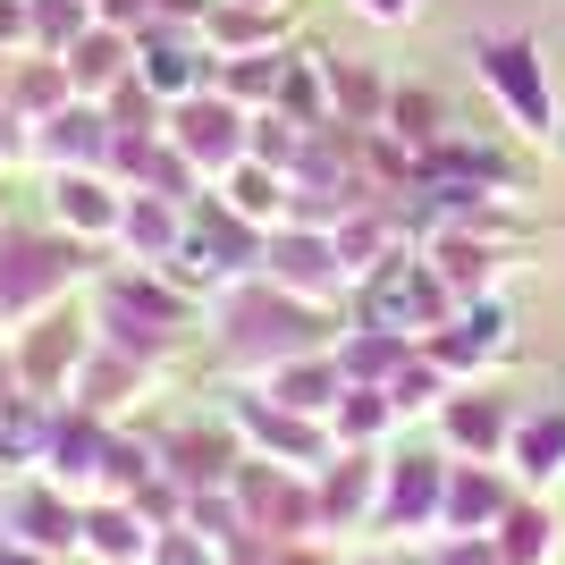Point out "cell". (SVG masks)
<instances>
[{"mask_svg":"<svg viewBox=\"0 0 565 565\" xmlns=\"http://www.w3.org/2000/svg\"><path fill=\"white\" fill-rule=\"evenodd\" d=\"M0 565H25V548H0Z\"/></svg>","mask_w":565,"mask_h":565,"instance_id":"44dd1931","label":"cell"},{"mask_svg":"<svg viewBox=\"0 0 565 565\" xmlns=\"http://www.w3.org/2000/svg\"><path fill=\"white\" fill-rule=\"evenodd\" d=\"M507 507H515V490H507L490 465H456L448 472V507H439V532H498Z\"/></svg>","mask_w":565,"mask_h":565,"instance_id":"8fae6325","label":"cell"},{"mask_svg":"<svg viewBox=\"0 0 565 565\" xmlns=\"http://www.w3.org/2000/svg\"><path fill=\"white\" fill-rule=\"evenodd\" d=\"M85 548H94L102 565H152L143 507H94V515H85Z\"/></svg>","mask_w":565,"mask_h":565,"instance_id":"2e32d148","label":"cell"},{"mask_svg":"<svg viewBox=\"0 0 565 565\" xmlns=\"http://www.w3.org/2000/svg\"><path fill=\"white\" fill-rule=\"evenodd\" d=\"M397 423V405H388V388H363V380H347V397L330 405V439H380V430Z\"/></svg>","mask_w":565,"mask_h":565,"instance_id":"d6986e66","label":"cell"},{"mask_svg":"<svg viewBox=\"0 0 565 565\" xmlns=\"http://www.w3.org/2000/svg\"><path fill=\"white\" fill-rule=\"evenodd\" d=\"M161 136L178 143L203 178H228V169L254 152V118H245V102H228V94H212V85H203L194 102H178V110H169Z\"/></svg>","mask_w":565,"mask_h":565,"instance_id":"3957f363","label":"cell"},{"mask_svg":"<svg viewBox=\"0 0 565 565\" xmlns=\"http://www.w3.org/2000/svg\"><path fill=\"white\" fill-rule=\"evenodd\" d=\"M347 397V372H338V354H287V363H270V405H287V414H312V423H330V405Z\"/></svg>","mask_w":565,"mask_h":565,"instance_id":"52a82bcc","label":"cell"},{"mask_svg":"<svg viewBox=\"0 0 565 565\" xmlns=\"http://www.w3.org/2000/svg\"><path fill=\"white\" fill-rule=\"evenodd\" d=\"M136 85H143V94H161L169 110H178V102H194L212 76H203V51H194V43H143L136 51Z\"/></svg>","mask_w":565,"mask_h":565,"instance_id":"4fadbf2b","label":"cell"},{"mask_svg":"<svg viewBox=\"0 0 565 565\" xmlns=\"http://www.w3.org/2000/svg\"><path fill=\"white\" fill-rule=\"evenodd\" d=\"M439 430H448V448L465 456V465H490V456H507V439H515V414L498 397H481V388H465V397L439 405Z\"/></svg>","mask_w":565,"mask_h":565,"instance_id":"8992f818","label":"cell"},{"mask_svg":"<svg viewBox=\"0 0 565 565\" xmlns=\"http://www.w3.org/2000/svg\"><path fill=\"white\" fill-rule=\"evenodd\" d=\"M262 279L279 287V296H296V305H330L338 287H347V270H338L330 228H270L262 236Z\"/></svg>","mask_w":565,"mask_h":565,"instance_id":"277c9868","label":"cell"},{"mask_svg":"<svg viewBox=\"0 0 565 565\" xmlns=\"http://www.w3.org/2000/svg\"><path fill=\"white\" fill-rule=\"evenodd\" d=\"M465 60H472V85L507 110V127H515L523 143L565 152V102H557V76H548L532 34H472Z\"/></svg>","mask_w":565,"mask_h":565,"instance_id":"6da1fadb","label":"cell"},{"mask_svg":"<svg viewBox=\"0 0 565 565\" xmlns=\"http://www.w3.org/2000/svg\"><path fill=\"white\" fill-rule=\"evenodd\" d=\"M245 9H270V0H245Z\"/></svg>","mask_w":565,"mask_h":565,"instance_id":"7402d4cb","label":"cell"},{"mask_svg":"<svg viewBox=\"0 0 565 565\" xmlns=\"http://www.w3.org/2000/svg\"><path fill=\"white\" fill-rule=\"evenodd\" d=\"M380 127H388V136H397L405 152L423 161L430 143L448 136V110H439V102H430V94H414V85H397V94H388V118H380Z\"/></svg>","mask_w":565,"mask_h":565,"instance_id":"ac0fdd59","label":"cell"},{"mask_svg":"<svg viewBox=\"0 0 565 565\" xmlns=\"http://www.w3.org/2000/svg\"><path fill=\"white\" fill-rule=\"evenodd\" d=\"M380 481H388V465H372V456H338V472L321 481V532H338L347 515H380Z\"/></svg>","mask_w":565,"mask_h":565,"instance_id":"9a60e30c","label":"cell"},{"mask_svg":"<svg viewBox=\"0 0 565 565\" xmlns=\"http://www.w3.org/2000/svg\"><path fill=\"white\" fill-rule=\"evenodd\" d=\"M118 76H127V43H118V25H85L68 51V85L76 94H110Z\"/></svg>","mask_w":565,"mask_h":565,"instance_id":"e0dca14e","label":"cell"},{"mask_svg":"<svg viewBox=\"0 0 565 565\" xmlns=\"http://www.w3.org/2000/svg\"><path fill=\"white\" fill-rule=\"evenodd\" d=\"M228 212L245 220V228H287V169H270V161H254V152H245V161L228 169Z\"/></svg>","mask_w":565,"mask_h":565,"instance_id":"7c38bea8","label":"cell"},{"mask_svg":"<svg viewBox=\"0 0 565 565\" xmlns=\"http://www.w3.org/2000/svg\"><path fill=\"white\" fill-rule=\"evenodd\" d=\"M51 136H43V161H60V169H94L102 152H110V118L94 110V102H68L60 118H43Z\"/></svg>","mask_w":565,"mask_h":565,"instance_id":"5bb4252c","label":"cell"},{"mask_svg":"<svg viewBox=\"0 0 565 565\" xmlns=\"http://www.w3.org/2000/svg\"><path fill=\"white\" fill-rule=\"evenodd\" d=\"M51 212H60V228H76V236H118V220H127V194H118L102 169H60Z\"/></svg>","mask_w":565,"mask_h":565,"instance_id":"ba28073f","label":"cell"},{"mask_svg":"<svg viewBox=\"0 0 565 565\" xmlns=\"http://www.w3.org/2000/svg\"><path fill=\"white\" fill-rule=\"evenodd\" d=\"M490 548H498V565H557V557H565L557 507H541V498H515V507L498 515Z\"/></svg>","mask_w":565,"mask_h":565,"instance_id":"9c48e42d","label":"cell"},{"mask_svg":"<svg viewBox=\"0 0 565 565\" xmlns=\"http://www.w3.org/2000/svg\"><path fill=\"white\" fill-rule=\"evenodd\" d=\"M354 305H363V321H380V330H397V338H414V330H448L456 321V296L448 279H439V262H414V254H397V262H380L372 279L354 287Z\"/></svg>","mask_w":565,"mask_h":565,"instance_id":"7a4b0ae2","label":"cell"},{"mask_svg":"<svg viewBox=\"0 0 565 565\" xmlns=\"http://www.w3.org/2000/svg\"><path fill=\"white\" fill-rule=\"evenodd\" d=\"M507 465H515L523 490H548V481H565V414H557V405H541V414H515Z\"/></svg>","mask_w":565,"mask_h":565,"instance_id":"30bf717a","label":"cell"},{"mask_svg":"<svg viewBox=\"0 0 565 565\" xmlns=\"http://www.w3.org/2000/svg\"><path fill=\"white\" fill-rule=\"evenodd\" d=\"M354 9H363L372 25H414L423 18V0H354Z\"/></svg>","mask_w":565,"mask_h":565,"instance_id":"ffe728a7","label":"cell"},{"mask_svg":"<svg viewBox=\"0 0 565 565\" xmlns=\"http://www.w3.org/2000/svg\"><path fill=\"white\" fill-rule=\"evenodd\" d=\"M448 472L456 465H439V456H397L388 465V481H380V515L372 523H388V532H439V507H448Z\"/></svg>","mask_w":565,"mask_h":565,"instance_id":"5b68a950","label":"cell"}]
</instances>
